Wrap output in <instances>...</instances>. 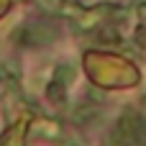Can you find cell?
<instances>
[{
    "label": "cell",
    "mask_w": 146,
    "mask_h": 146,
    "mask_svg": "<svg viewBox=\"0 0 146 146\" xmlns=\"http://www.w3.org/2000/svg\"><path fill=\"white\" fill-rule=\"evenodd\" d=\"M54 38H56V31L49 28V26H41V23L26 26L23 33L18 36V41L26 44V46H44V44H51Z\"/></svg>",
    "instance_id": "obj_1"
},
{
    "label": "cell",
    "mask_w": 146,
    "mask_h": 146,
    "mask_svg": "<svg viewBox=\"0 0 146 146\" xmlns=\"http://www.w3.org/2000/svg\"><path fill=\"white\" fill-rule=\"evenodd\" d=\"M72 82H74V67H72V64H59V67H56V74H54V85L67 87V85H72Z\"/></svg>",
    "instance_id": "obj_2"
},
{
    "label": "cell",
    "mask_w": 146,
    "mask_h": 146,
    "mask_svg": "<svg viewBox=\"0 0 146 146\" xmlns=\"http://www.w3.org/2000/svg\"><path fill=\"white\" fill-rule=\"evenodd\" d=\"M62 90H64V87H59V85L51 82V85H49V98H51L54 103H62Z\"/></svg>",
    "instance_id": "obj_3"
}]
</instances>
